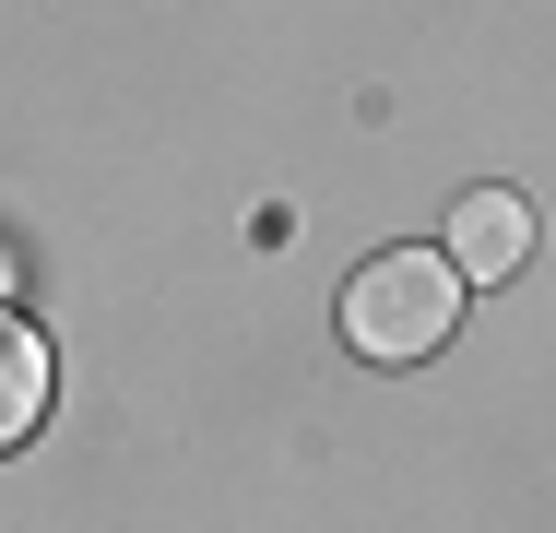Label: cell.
<instances>
[{
    "label": "cell",
    "mask_w": 556,
    "mask_h": 533,
    "mask_svg": "<svg viewBox=\"0 0 556 533\" xmlns=\"http://www.w3.org/2000/svg\"><path fill=\"white\" fill-rule=\"evenodd\" d=\"M462 320V273L450 249H379L355 285H343V344L379 356V368H427Z\"/></svg>",
    "instance_id": "1"
},
{
    "label": "cell",
    "mask_w": 556,
    "mask_h": 533,
    "mask_svg": "<svg viewBox=\"0 0 556 533\" xmlns=\"http://www.w3.org/2000/svg\"><path fill=\"white\" fill-rule=\"evenodd\" d=\"M521 261H533V202L521 190H462V213H450V273L462 285H521Z\"/></svg>",
    "instance_id": "2"
},
{
    "label": "cell",
    "mask_w": 556,
    "mask_h": 533,
    "mask_svg": "<svg viewBox=\"0 0 556 533\" xmlns=\"http://www.w3.org/2000/svg\"><path fill=\"white\" fill-rule=\"evenodd\" d=\"M36 416H48V344L0 309V450H12V438H36Z\"/></svg>",
    "instance_id": "3"
}]
</instances>
